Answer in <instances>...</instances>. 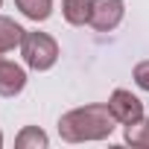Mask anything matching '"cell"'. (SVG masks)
<instances>
[{
    "mask_svg": "<svg viewBox=\"0 0 149 149\" xmlns=\"http://www.w3.org/2000/svg\"><path fill=\"white\" fill-rule=\"evenodd\" d=\"M117 129V120L108 108V102H91L70 108L67 114L58 117V137L64 143H91V140H105Z\"/></svg>",
    "mask_w": 149,
    "mask_h": 149,
    "instance_id": "obj_1",
    "label": "cell"
},
{
    "mask_svg": "<svg viewBox=\"0 0 149 149\" xmlns=\"http://www.w3.org/2000/svg\"><path fill=\"white\" fill-rule=\"evenodd\" d=\"M21 56L26 61L29 70H50L56 61H58V44L53 35L47 32H38V29H26L24 32V41H21Z\"/></svg>",
    "mask_w": 149,
    "mask_h": 149,
    "instance_id": "obj_2",
    "label": "cell"
},
{
    "mask_svg": "<svg viewBox=\"0 0 149 149\" xmlns=\"http://www.w3.org/2000/svg\"><path fill=\"white\" fill-rule=\"evenodd\" d=\"M108 108H111V114H114V120H117L120 126H129V123H134V120L143 117V102H140L132 91H126V88L111 91Z\"/></svg>",
    "mask_w": 149,
    "mask_h": 149,
    "instance_id": "obj_3",
    "label": "cell"
},
{
    "mask_svg": "<svg viewBox=\"0 0 149 149\" xmlns=\"http://www.w3.org/2000/svg\"><path fill=\"white\" fill-rule=\"evenodd\" d=\"M126 15V3L123 0H94V12H91V26L97 32H111L120 26Z\"/></svg>",
    "mask_w": 149,
    "mask_h": 149,
    "instance_id": "obj_4",
    "label": "cell"
},
{
    "mask_svg": "<svg viewBox=\"0 0 149 149\" xmlns=\"http://www.w3.org/2000/svg\"><path fill=\"white\" fill-rule=\"evenodd\" d=\"M26 88V70L15 61H0V97H18Z\"/></svg>",
    "mask_w": 149,
    "mask_h": 149,
    "instance_id": "obj_5",
    "label": "cell"
},
{
    "mask_svg": "<svg viewBox=\"0 0 149 149\" xmlns=\"http://www.w3.org/2000/svg\"><path fill=\"white\" fill-rule=\"evenodd\" d=\"M91 12H94V0H61V15L73 26L91 24Z\"/></svg>",
    "mask_w": 149,
    "mask_h": 149,
    "instance_id": "obj_6",
    "label": "cell"
},
{
    "mask_svg": "<svg viewBox=\"0 0 149 149\" xmlns=\"http://www.w3.org/2000/svg\"><path fill=\"white\" fill-rule=\"evenodd\" d=\"M24 32H26V29H24L21 24H15V21L6 18V15H0V53H9V50L21 47Z\"/></svg>",
    "mask_w": 149,
    "mask_h": 149,
    "instance_id": "obj_7",
    "label": "cell"
},
{
    "mask_svg": "<svg viewBox=\"0 0 149 149\" xmlns=\"http://www.w3.org/2000/svg\"><path fill=\"white\" fill-rule=\"evenodd\" d=\"M15 146L18 149H47L50 146V137L44 129L38 126H24L18 134H15Z\"/></svg>",
    "mask_w": 149,
    "mask_h": 149,
    "instance_id": "obj_8",
    "label": "cell"
},
{
    "mask_svg": "<svg viewBox=\"0 0 149 149\" xmlns=\"http://www.w3.org/2000/svg\"><path fill=\"white\" fill-rule=\"evenodd\" d=\"M15 6L21 9L24 18H29L35 24H44L53 15V0H15Z\"/></svg>",
    "mask_w": 149,
    "mask_h": 149,
    "instance_id": "obj_9",
    "label": "cell"
},
{
    "mask_svg": "<svg viewBox=\"0 0 149 149\" xmlns=\"http://www.w3.org/2000/svg\"><path fill=\"white\" fill-rule=\"evenodd\" d=\"M123 140L129 146H149V117H140V120L123 126Z\"/></svg>",
    "mask_w": 149,
    "mask_h": 149,
    "instance_id": "obj_10",
    "label": "cell"
},
{
    "mask_svg": "<svg viewBox=\"0 0 149 149\" xmlns=\"http://www.w3.org/2000/svg\"><path fill=\"white\" fill-rule=\"evenodd\" d=\"M134 85L137 88H143V91H149V61H140V64H134Z\"/></svg>",
    "mask_w": 149,
    "mask_h": 149,
    "instance_id": "obj_11",
    "label": "cell"
},
{
    "mask_svg": "<svg viewBox=\"0 0 149 149\" xmlns=\"http://www.w3.org/2000/svg\"><path fill=\"white\" fill-rule=\"evenodd\" d=\"M0 146H3V132H0Z\"/></svg>",
    "mask_w": 149,
    "mask_h": 149,
    "instance_id": "obj_12",
    "label": "cell"
},
{
    "mask_svg": "<svg viewBox=\"0 0 149 149\" xmlns=\"http://www.w3.org/2000/svg\"><path fill=\"white\" fill-rule=\"evenodd\" d=\"M0 61H3V53H0Z\"/></svg>",
    "mask_w": 149,
    "mask_h": 149,
    "instance_id": "obj_13",
    "label": "cell"
},
{
    "mask_svg": "<svg viewBox=\"0 0 149 149\" xmlns=\"http://www.w3.org/2000/svg\"><path fill=\"white\" fill-rule=\"evenodd\" d=\"M0 6H3V0H0Z\"/></svg>",
    "mask_w": 149,
    "mask_h": 149,
    "instance_id": "obj_14",
    "label": "cell"
}]
</instances>
